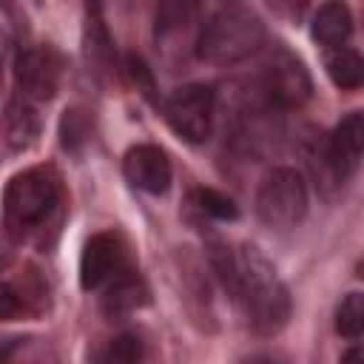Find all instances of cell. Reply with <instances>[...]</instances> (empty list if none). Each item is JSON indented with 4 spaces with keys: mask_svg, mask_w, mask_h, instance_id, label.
Returning a JSON list of instances; mask_svg holds the SVG:
<instances>
[{
    "mask_svg": "<svg viewBox=\"0 0 364 364\" xmlns=\"http://www.w3.org/2000/svg\"><path fill=\"white\" fill-rule=\"evenodd\" d=\"M256 213L273 230L296 228L307 213V185L293 168H273L256 193Z\"/></svg>",
    "mask_w": 364,
    "mask_h": 364,
    "instance_id": "obj_3",
    "label": "cell"
},
{
    "mask_svg": "<svg viewBox=\"0 0 364 364\" xmlns=\"http://www.w3.org/2000/svg\"><path fill=\"white\" fill-rule=\"evenodd\" d=\"M17 313H20V296H17L9 284L0 282V321L14 318Z\"/></svg>",
    "mask_w": 364,
    "mask_h": 364,
    "instance_id": "obj_18",
    "label": "cell"
},
{
    "mask_svg": "<svg viewBox=\"0 0 364 364\" xmlns=\"http://www.w3.org/2000/svg\"><path fill=\"white\" fill-rule=\"evenodd\" d=\"M264 43V23L247 6H225L213 11L196 37V51L202 60L216 65H230L250 57Z\"/></svg>",
    "mask_w": 364,
    "mask_h": 364,
    "instance_id": "obj_2",
    "label": "cell"
},
{
    "mask_svg": "<svg viewBox=\"0 0 364 364\" xmlns=\"http://www.w3.org/2000/svg\"><path fill=\"white\" fill-rule=\"evenodd\" d=\"M165 119L188 142H205L213 128V91L205 82H188L165 100Z\"/></svg>",
    "mask_w": 364,
    "mask_h": 364,
    "instance_id": "obj_5",
    "label": "cell"
},
{
    "mask_svg": "<svg viewBox=\"0 0 364 364\" xmlns=\"http://www.w3.org/2000/svg\"><path fill=\"white\" fill-rule=\"evenodd\" d=\"M125 179L145 193H165L171 188V162L156 145H136L122 159Z\"/></svg>",
    "mask_w": 364,
    "mask_h": 364,
    "instance_id": "obj_10",
    "label": "cell"
},
{
    "mask_svg": "<svg viewBox=\"0 0 364 364\" xmlns=\"http://www.w3.org/2000/svg\"><path fill=\"white\" fill-rule=\"evenodd\" d=\"M361 151H364V117L361 111H353L336 125L327 142V165L336 182H344L355 173L361 162Z\"/></svg>",
    "mask_w": 364,
    "mask_h": 364,
    "instance_id": "obj_8",
    "label": "cell"
},
{
    "mask_svg": "<svg viewBox=\"0 0 364 364\" xmlns=\"http://www.w3.org/2000/svg\"><path fill=\"white\" fill-rule=\"evenodd\" d=\"M236 299L245 301L250 327L259 336L279 333L290 318V293L253 245H242L236 253Z\"/></svg>",
    "mask_w": 364,
    "mask_h": 364,
    "instance_id": "obj_1",
    "label": "cell"
},
{
    "mask_svg": "<svg viewBox=\"0 0 364 364\" xmlns=\"http://www.w3.org/2000/svg\"><path fill=\"white\" fill-rule=\"evenodd\" d=\"M242 364H282L279 358H273V355H264V353H259V355H250V358H245Z\"/></svg>",
    "mask_w": 364,
    "mask_h": 364,
    "instance_id": "obj_22",
    "label": "cell"
},
{
    "mask_svg": "<svg viewBox=\"0 0 364 364\" xmlns=\"http://www.w3.org/2000/svg\"><path fill=\"white\" fill-rule=\"evenodd\" d=\"M9 54H11V37L9 31H0V74L9 65Z\"/></svg>",
    "mask_w": 364,
    "mask_h": 364,
    "instance_id": "obj_20",
    "label": "cell"
},
{
    "mask_svg": "<svg viewBox=\"0 0 364 364\" xmlns=\"http://www.w3.org/2000/svg\"><path fill=\"white\" fill-rule=\"evenodd\" d=\"M264 91L282 108H299L310 100L313 82L304 63L287 48H276L264 63Z\"/></svg>",
    "mask_w": 364,
    "mask_h": 364,
    "instance_id": "obj_6",
    "label": "cell"
},
{
    "mask_svg": "<svg viewBox=\"0 0 364 364\" xmlns=\"http://www.w3.org/2000/svg\"><path fill=\"white\" fill-rule=\"evenodd\" d=\"M341 364H364V353H361V347H350V350L341 355Z\"/></svg>",
    "mask_w": 364,
    "mask_h": 364,
    "instance_id": "obj_21",
    "label": "cell"
},
{
    "mask_svg": "<svg viewBox=\"0 0 364 364\" xmlns=\"http://www.w3.org/2000/svg\"><path fill=\"white\" fill-rule=\"evenodd\" d=\"M17 85L28 100H51L60 85V63L48 48H28L17 57Z\"/></svg>",
    "mask_w": 364,
    "mask_h": 364,
    "instance_id": "obj_9",
    "label": "cell"
},
{
    "mask_svg": "<svg viewBox=\"0 0 364 364\" xmlns=\"http://www.w3.org/2000/svg\"><path fill=\"white\" fill-rule=\"evenodd\" d=\"M125 247L117 233H97L85 242L80 256V284L82 290H97L122 273Z\"/></svg>",
    "mask_w": 364,
    "mask_h": 364,
    "instance_id": "obj_7",
    "label": "cell"
},
{
    "mask_svg": "<svg viewBox=\"0 0 364 364\" xmlns=\"http://www.w3.org/2000/svg\"><path fill=\"white\" fill-rule=\"evenodd\" d=\"M6 213L17 228L40 225L57 205V179L46 168H28L6 185Z\"/></svg>",
    "mask_w": 364,
    "mask_h": 364,
    "instance_id": "obj_4",
    "label": "cell"
},
{
    "mask_svg": "<svg viewBox=\"0 0 364 364\" xmlns=\"http://www.w3.org/2000/svg\"><path fill=\"white\" fill-rule=\"evenodd\" d=\"M34 131H37V125H34L31 111L23 105H11L9 108V139L14 145H28Z\"/></svg>",
    "mask_w": 364,
    "mask_h": 364,
    "instance_id": "obj_17",
    "label": "cell"
},
{
    "mask_svg": "<svg viewBox=\"0 0 364 364\" xmlns=\"http://www.w3.org/2000/svg\"><path fill=\"white\" fill-rule=\"evenodd\" d=\"M145 355V344L136 333H119L97 347L91 364H139Z\"/></svg>",
    "mask_w": 364,
    "mask_h": 364,
    "instance_id": "obj_13",
    "label": "cell"
},
{
    "mask_svg": "<svg viewBox=\"0 0 364 364\" xmlns=\"http://www.w3.org/2000/svg\"><path fill=\"white\" fill-rule=\"evenodd\" d=\"M148 301V290L142 284V279L136 276H128V273H119L117 279H111L105 296H102V310L114 318L119 316H128L134 313L136 307H142Z\"/></svg>",
    "mask_w": 364,
    "mask_h": 364,
    "instance_id": "obj_12",
    "label": "cell"
},
{
    "mask_svg": "<svg viewBox=\"0 0 364 364\" xmlns=\"http://www.w3.org/2000/svg\"><path fill=\"white\" fill-rule=\"evenodd\" d=\"M313 40L327 46V48H341V43H347V37L353 34V17L350 9L344 3H324L318 6V11L313 14Z\"/></svg>",
    "mask_w": 364,
    "mask_h": 364,
    "instance_id": "obj_11",
    "label": "cell"
},
{
    "mask_svg": "<svg viewBox=\"0 0 364 364\" xmlns=\"http://www.w3.org/2000/svg\"><path fill=\"white\" fill-rule=\"evenodd\" d=\"M327 74L338 88H358L364 80V60L353 48H336L327 57Z\"/></svg>",
    "mask_w": 364,
    "mask_h": 364,
    "instance_id": "obj_14",
    "label": "cell"
},
{
    "mask_svg": "<svg viewBox=\"0 0 364 364\" xmlns=\"http://www.w3.org/2000/svg\"><path fill=\"white\" fill-rule=\"evenodd\" d=\"M191 196H193V205H196L202 213L213 216V219H236V216H239L236 202H233L230 196L213 191V188H196Z\"/></svg>",
    "mask_w": 364,
    "mask_h": 364,
    "instance_id": "obj_16",
    "label": "cell"
},
{
    "mask_svg": "<svg viewBox=\"0 0 364 364\" xmlns=\"http://www.w3.org/2000/svg\"><path fill=\"white\" fill-rule=\"evenodd\" d=\"M17 344H20V338H14V336H3L0 338V364H6L11 358V353L17 350Z\"/></svg>",
    "mask_w": 364,
    "mask_h": 364,
    "instance_id": "obj_19",
    "label": "cell"
},
{
    "mask_svg": "<svg viewBox=\"0 0 364 364\" xmlns=\"http://www.w3.org/2000/svg\"><path fill=\"white\" fill-rule=\"evenodd\" d=\"M336 330L347 338H358L364 330V296L350 293L336 310Z\"/></svg>",
    "mask_w": 364,
    "mask_h": 364,
    "instance_id": "obj_15",
    "label": "cell"
}]
</instances>
